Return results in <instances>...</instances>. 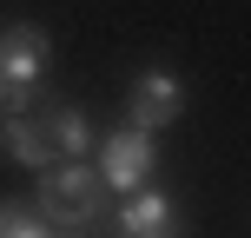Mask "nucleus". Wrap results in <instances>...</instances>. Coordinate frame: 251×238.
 I'll list each match as a JSON object with an SVG mask.
<instances>
[{
    "label": "nucleus",
    "mask_w": 251,
    "mask_h": 238,
    "mask_svg": "<svg viewBox=\"0 0 251 238\" xmlns=\"http://www.w3.org/2000/svg\"><path fill=\"white\" fill-rule=\"evenodd\" d=\"M0 152L26 172H47L53 165V132H47V113H0Z\"/></svg>",
    "instance_id": "6"
},
{
    "label": "nucleus",
    "mask_w": 251,
    "mask_h": 238,
    "mask_svg": "<svg viewBox=\"0 0 251 238\" xmlns=\"http://www.w3.org/2000/svg\"><path fill=\"white\" fill-rule=\"evenodd\" d=\"M113 225H119V238H185V212H178L172 192L139 185V192H126V199H119Z\"/></svg>",
    "instance_id": "5"
},
{
    "label": "nucleus",
    "mask_w": 251,
    "mask_h": 238,
    "mask_svg": "<svg viewBox=\"0 0 251 238\" xmlns=\"http://www.w3.org/2000/svg\"><path fill=\"white\" fill-rule=\"evenodd\" d=\"M93 172H100L106 192H139L152 185V172H159V146H152V132H139V126H113V132L93 139Z\"/></svg>",
    "instance_id": "2"
},
{
    "label": "nucleus",
    "mask_w": 251,
    "mask_h": 238,
    "mask_svg": "<svg viewBox=\"0 0 251 238\" xmlns=\"http://www.w3.org/2000/svg\"><path fill=\"white\" fill-rule=\"evenodd\" d=\"M47 66H53V33L40 20L0 26V79H7V86H40Z\"/></svg>",
    "instance_id": "4"
},
{
    "label": "nucleus",
    "mask_w": 251,
    "mask_h": 238,
    "mask_svg": "<svg viewBox=\"0 0 251 238\" xmlns=\"http://www.w3.org/2000/svg\"><path fill=\"white\" fill-rule=\"evenodd\" d=\"M47 113V132H53V159H93V119H86V106H40Z\"/></svg>",
    "instance_id": "7"
},
{
    "label": "nucleus",
    "mask_w": 251,
    "mask_h": 238,
    "mask_svg": "<svg viewBox=\"0 0 251 238\" xmlns=\"http://www.w3.org/2000/svg\"><path fill=\"white\" fill-rule=\"evenodd\" d=\"M0 238H60L26 199H0Z\"/></svg>",
    "instance_id": "8"
},
{
    "label": "nucleus",
    "mask_w": 251,
    "mask_h": 238,
    "mask_svg": "<svg viewBox=\"0 0 251 238\" xmlns=\"http://www.w3.org/2000/svg\"><path fill=\"white\" fill-rule=\"evenodd\" d=\"M33 212L60 238H93V218L106 212V185H100V172H93V159H53L47 172H40Z\"/></svg>",
    "instance_id": "1"
},
{
    "label": "nucleus",
    "mask_w": 251,
    "mask_h": 238,
    "mask_svg": "<svg viewBox=\"0 0 251 238\" xmlns=\"http://www.w3.org/2000/svg\"><path fill=\"white\" fill-rule=\"evenodd\" d=\"M172 119H185V79H178L172 66H146V73L126 86V126L165 132Z\"/></svg>",
    "instance_id": "3"
}]
</instances>
